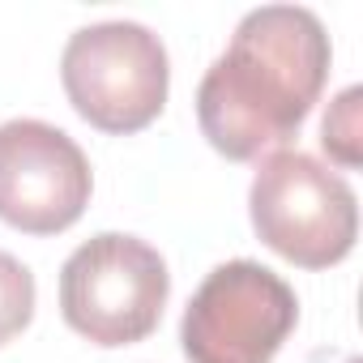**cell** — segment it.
I'll return each mask as SVG.
<instances>
[{"label":"cell","instance_id":"cell-7","mask_svg":"<svg viewBox=\"0 0 363 363\" xmlns=\"http://www.w3.org/2000/svg\"><path fill=\"white\" fill-rule=\"evenodd\" d=\"M359 99H363V90H359V86H346V90L329 103V111H325V120H320V145H325L329 158L342 162V167H359V162H363Z\"/></svg>","mask_w":363,"mask_h":363},{"label":"cell","instance_id":"cell-2","mask_svg":"<svg viewBox=\"0 0 363 363\" xmlns=\"http://www.w3.org/2000/svg\"><path fill=\"white\" fill-rule=\"evenodd\" d=\"M248 214L261 244L303 269L337 265L359 235L354 189L303 150L261 158L248 189Z\"/></svg>","mask_w":363,"mask_h":363},{"label":"cell","instance_id":"cell-4","mask_svg":"<svg viewBox=\"0 0 363 363\" xmlns=\"http://www.w3.org/2000/svg\"><path fill=\"white\" fill-rule=\"evenodd\" d=\"M60 82L82 120L103 133H137L167 107V48L141 22H94L69 35Z\"/></svg>","mask_w":363,"mask_h":363},{"label":"cell","instance_id":"cell-9","mask_svg":"<svg viewBox=\"0 0 363 363\" xmlns=\"http://www.w3.org/2000/svg\"><path fill=\"white\" fill-rule=\"evenodd\" d=\"M303 363H359V354H354V350H333V346H320V350H312Z\"/></svg>","mask_w":363,"mask_h":363},{"label":"cell","instance_id":"cell-1","mask_svg":"<svg viewBox=\"0 0 363 363\" xmlns=\"http://www.w3.org/2000/svg\"><path fill=\"white\" fill-rule=\"evenodd\" d=\"M329 35L303 5L244 13L227 52L197 86V124L231 162H252L291 141L329 77Z\"/></svg>","mask_w":363,"mask_h":363},{"label":"cell","instance_id":"cell-6","mask_svg":"<svg viewBox=\"0 0 363 363\" xmlns=\"http://www.w3.org/2000/svg\"><path fill=\"white\" fill-rule=\"evenodd\" d=\"M90 158L48 120L0 124V223L26 235H60L90 206Z\"/></svg>","mask_w":363,"mask_h":363},{"label":"cell","instance_id":"cell-5","mask_svg":"<svg viewBox=\"0 0 363 363\" xmlns=\"http://www.w3.org/2000/svg\"><path fill=\"white\" fill-rule=\"evenodd\" d=\"M295 325L299 299L291 282L240 257L206 274L179 320V342L189 363H274Z\"/></svg>","mask_w":363,"mask_h":363},{"label":"cell","instance_id":"cell-3","mask_svg":"<svg viewBox=\"0 0 363 363\" xmlns=\"http://www.w3.org/2000/svg\"><path fill=\"white\" fill-rule=\"evenodd\" d=\"M171 274L158 248L137 235L103 231L73 248L60 269V316L94 346H133L162 320Z\"/></svg>","mask_w":363,"mask_h":363},{"label":"cell","instance_id":"cell-8","mask_svg":"<svg viewBox=\"0 0 363 363\" xmlns=\"http://www.w3.org/2000/svg\"><path fill=\"white\" fill-rule=\"evenodd\" d=\"M35 316V274L13 257L0 252V346L18 337Z\"/></svg>","mask_w":363,"mask_h":363}]
</instances>
